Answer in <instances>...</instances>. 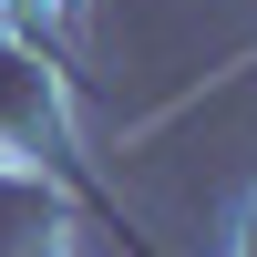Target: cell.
<instances>
[{
  "mask_svg": "<svg viewBox=\"0 0 257 257\" xmlns=\"http://www.w3.org/2000/svg\"><path fill=\"white\" fill-rule=\"evenodd\" d=\"M0 123L21 134V155L72 165V144H62V103H52V82H41V62L21 52V41H0Z\"/></svg>",
  "mask_w": 257,
  "mask_h": 257,
  "instance_id": "cell-1",
  "label": "cell"
},
{
  "mask_svg": "<svg viewBox=\"0 0 257 257\" xmlns=\"http://www.w3.org/2000/svg\"><path fill=\"white\" fill-rule=\"evenodd\" d=\"M0 257H62V206L21 165H0Z\"/></svg>",
  "mask_w": 257,
  "mask_h": 257,
  "instance_id": "cell-2",
  "label": "cell"
},
{
  "mask_svg": "<svg viewBox=\"0 0 257 257\" xmlns=\"http://www.w3.org/2000/svg\"><path fill=\"white\" fill-rule=\"evenodd\" d=\"M247 257H257V237H247Z\"/></svg>",
  "mask_w": 257,
  "mask_h": 257,
  "instance_id": "cell-3",
  "label": "cell"
}]
</instances>
